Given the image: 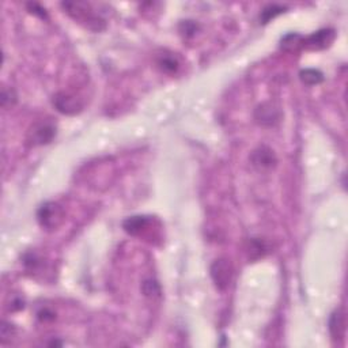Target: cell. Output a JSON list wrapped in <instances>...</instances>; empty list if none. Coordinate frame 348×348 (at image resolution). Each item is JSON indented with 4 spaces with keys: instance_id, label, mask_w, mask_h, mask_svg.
<instances>
[{
    "instance_id": "obj_20",
    "label": "cell",
    "mask_w": 348,
    "mask_h": 348,
    "mask_svg": "<svg viewBox=\"0 0 348 348\" xmlns=\"http://www.w3.org/2000/svg\"><path fill=\"white\" fill-rule=\"evenodd\" d=\"M28 7L32 10L33 14H36V15H40L41 18H46V12H45L44 8H41L38 4L30 3V4H28Z\"/></svg>"
},
{
    "instance_id": "obj_5",
    "label": "cell",
    "mask_w": 348,
    "mask_h": 348,
    "mask_svg": "<svg viewBox=\"0 0 348 348\" xmlns=\"http://www.w3.org/2000/svg\"><path fill=\"white\" fill-rule=\"evenodd\" d=\"M282 118V112L275 104L263 102L255 110V120L263 127H275Z\"/></svg>"
},
{
    "instance_id": "obj_6",
    "label": "cell",
    "mask_w": 348,
    "mask_h": 348,
    "mask_svg": "<svg viewBox=\"0 0 348 348\" xmlns=\"http://www.w3.org/2000/svg\"><path fill=\"white\" fill-rule=\"evenodd\" d=\"M252 165L257 169V170H271L276 166L278 158H276L275 153L272 148L268 146H260L256 148L251 155Z\"/></svg>"
},
{
    "instance_id": "obj_19",
    "label": "cell",
    "mask_w": 348,
    "mask_h": 348,
    "mask_svg": "<svg viewBox=\"0 0 348 348\" xmlns=\"http://www.w3.org/2000/svg\"><path fill=\"white\" fill-rule=\"evenodd\" d=\"M14 335V328H12L11 324H7V322H3L2 324V328H0V336H2V340L6 341L7 339Z\"/></svg>"
},
{
    "instance_id": "obj_17",
    "label": "cell",
    "mask_w": 348,
    "mask_h": 348,
    "mask_svg": "<svg viewBox=\"0 0 348 348\" xmlns=\"http://www.w3.org/2000/svg\"><path fill=\"white\" fill-rule=\"evenodd\" d=\"M37 317H38V320H40L41 322H51V321H53L56 318V313L53 312V310H51V309L44 308L37 313Z\"/></svg>"
},
{
    "instance_id": "obj_15",
    "label": "cell",
    "mask_w": 348,
    "mask_h": 348,
    "mask_svg": "<svg viewBox=\"0 0 348 348\" xmlns=\"http://www.w3.org/2000/svg\"><path fill=\"white\" fill-rule=\"evenodd\" d=\"M0 101H2V106L3 108H8V106H12L16 102V95L14 93L12 89H6L4 87L2 90V97H0Z\"/></svg>"
},
{
    "instance_id": "obj_7",
    "label": "cell",
    "mask_w": 348,
    "mask_h": 348,
    "mask_svg": "<svg viewBox=\"0 0 348 348\" xmlns=\"http://www.w3.org/2000/svg\"><path fill=\"white\" fill-rule=\"evenodd\" d=\"M53 105L60 113L75 114L82 109V102L73 95L59 93L53 97Z\"/></svg>"
},
{
    "instance_id": "obj_4",
    "label": "cell",
    "mask_w": 348,
    "mask_h": 348,
    "mask_svg": "<svg viewBox=\"0 0 348 348\" xmlns=\"http://www.w3.org/2000/svg\"><path fill=\"white\" fill-rule=\"evenodd\" d=\"M211 278L219 290H225V288L229 287L231 278H233L231 264L226 259L215 260L214 264L211 265Z\"/></svg>"
},
{
    "instance_id": "obj_18",
    "label": "cell",
    "mask_w": 348,
    "mask_h": 348,
    "mask_svg": "<svg viewBox=\"0 0 348 348\" xmlns=\"http://www.w3.org/2000/svg\"><path fill=\"white\" fill-rule=\"evenodd\" d=\"M197 30V24L193 20H184L181 23V33L186 37H192Z\"/></svg>"
},
{
    "instance_id": "obj_9",
    "label": "cell",
    "mask_w": 348,
    "mask_h": 348,
    "mask_svg": "<svg viewBox=\"0 0 348 348\" xmlns=\"http://www.w3.org/2000/svg\"><path fill=\"white\" fill-rule=\"evenodd\" d=\"M329 332L332 335L333 340L337 339H343L345 332V321H344V313L341 310H336L332 313V316L329 318Z\"/></svg>"
},
{
    "instance_id": "obj_3",
    "label": "cell",
    "mask_w": 348,
    "mask_h": 348,
    "mask_svg": "<svg viewBox=\"0 0 348 348\" xmlns=\"http://www.w3.org/2000/svg\"><path fill=\"white\" fill-rule=\"evenodd\" d=\"M63 216H64V214H63L61 207L52 202L42 204L38 208V212H37V219H38L40 225L44 229H48V230L56 229L63 220Z\"/></svg>"
},
{
    "instance_id": "obj_11",
    "label": "cell",
    "mask_w": 348,
    "mask_h": 348,
    "mask_svg": "<svg viewBox=\"0 0 348 348\" xmlns=\"http://www.w3.org/2000/svg\"><path fill=\"white\" fill-rule=\"evenodd\" d=\"M300 77L301 81L308 86L318 85V83H321V82L324 81V75H322V72L314 68H306L304 69V71H301Z\"/></svg>"
},
{
    "instance_id": "obj_16",
    "label": "cell",
    "mask_w": 348,
    "mask_h": 348,
    "mask_svg": "<svg viewBox=\"0 0 348 348\" xmlns=\"http://www.w3.org/2000/svg\"><path fill=\"white\" fill-rule=\"evenodd\" d=\"M143 292L147 296H155L161 294V288H159V284L155 280H146L143 283Z\"/></svg>"
},
{
    "instance_id": "obj_8",
    "label": "cell",
    "mask_w": 348,
    "mask_h": 348,
    "mask_svg": "<svg viewBox=\"0 0 348 348\" xmlns=\"http://www.w3.org/2000/svg\"><path fill=\"white\" fill-rule=\"evenodd\" d=\"M335 38V32L332 29H322L318 32L313 33L306 40H304V45L310 49H322L327 48Z\"/></svg>"
},
{
    "instance_id": "obj_10",
    "label": "cell",
    "mask_w": 348,
    "mask_h": 348,
    "mask_svg": "<svg viewBox=\"0 0 348 348\" xmlns=\"http://www.w3.org/2000/svg\"><path fill=\"white\" fill-rule=\"evenodd\" d=\"M148 222H150V220H148L147 216H132V218L127 219L126 222H124V225H122V227H124V230H126L128 234L138 235L146 229Z\"/></svg>"
},
{
    "instance_id": "obj_12",
    "label": "cell",
    "mask_w": 348,
    "mask_h": 348,
    "mask_svg": "<svg viewBox=\"0 0 348 348\" xmlns=\"http://www.w3.org/2000/svg\"><path fill=\"white\" fill-rule=\"evenodd\" d=\"M158 65L159 68L166 73H176L178 71V68H180V63L171 55H162L158 59Z\"/></svg>"
},
{
    "instance_id": "obj_2",
    "label": "cell",
    "mask_w": 348,
    "mask_h": 348,
    "mask_svg": "<svg viewBox=\"0 0 348 348\" xmlns=\"http://www.w3.org/2000/svg\"><path fill=\"white\" fill-rule=\"evenodd\" d=\"M56 136V126L51 120H40L33 124L28 134V140L33 146L49 144Z\"/></svg>"
},
{
    "instance_id": "obj_14",
    "label": "cell",
    "mask_w": 348,
    "mask_h": 348,
    "mask_svg": "<svg viewBox=\"0 0 348 348\" xmlns=\"http://www.w3.org/2000/svg\"><path fill=\"white\" fill-rule=\"evenodd\" d=\"M282 12H284L283 6H278V4H269V6H267V7L264 8L263 11H261L260 20H261L263 23H268L269 20L274 19L276 15H279V14H282Z\"/></svg>"
},
{
    "instance_id": "obj_21",
    "label": "cell",
    "mask_w": 348,
    "mask_h": 348,
    "mask_svg": "<svg viewBox=\"0 0 348 348\" xmlns=\"http://www.w3.org/2000/svg\"><path fill=\"white\" fill-rule=\"evenodd\" d=\"M20 309H23V300L16 296L11 301V310H20Z\"/></svg>"
},
{
    "instance_id": "obj_1",
    "label": "cell",
    "mask_w": 348,
    "mask_h": 348,
    "mask_svg": "<svg viewBox=\"0 0 348 348\" xmlns=\"http://www.w3.org/2000/svg\"><path fill=\"white\" fill-rule=\"evenodd\" d=\"M61 6L75 19L85 22L86 26H89V28L94 29V30H101V29L105 28V22L100 16L95 15L93 10H90V4L81 3V2H73V3L67 2V3H63Z\"/></svg>"
},
{
    "instance_id": "obj_13",
    "label": "cell",
    "mask_w": 348,
    "mask_h": 348,
    "mask_svg": "<svg viewBox=\"0 0 348 348\" xmlns=\"http://www.w3.org/2000/svg\"><path fill=\"white\" fill-rule=\"evenodd\" d=\"M300 45H304V38L296 33H290L282 38V48L286 51H295Z\"/></svg>"
}]
</instances>
